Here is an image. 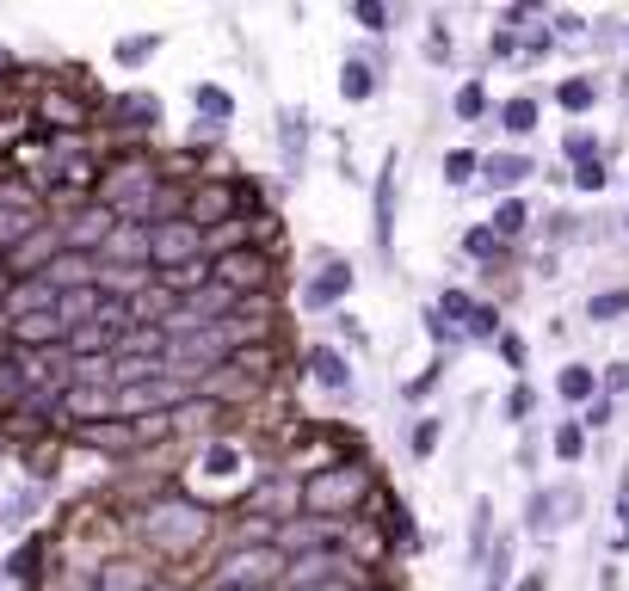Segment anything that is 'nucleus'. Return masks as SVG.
I'll list each match as a JSON object with an SVG mask.
<instances>
[{
  "mask_svg": "<svg viewBox=\"0 0 629 591\" xmlns=\"http://www.w3.org/2000/svg\"><path fill=\"white\" fill-rule=\"evenodd\" d=\"M216 284L235 289L242 303H266V289H272V247H242V253H228V259H216Z\"/></svg>",
  "mask_w": 629,
  "mask_h": 591,
  "instance_id": "10",
  "label": "nucleus"
},
{
  "mask_svg": "<svg viewBox=\"0 0 629 591\" xmlns=\"http://www.w3.org/2000/svg\"><path fill=\"white\" fill-rule=\"evenodd\" d=\"M303 370H308V382H315L322 394H352V388H358V376H352L346 352H340V345H327V339H315V345L303 352Z\"/></svg>",
  "mask_w": 629,
  "mask_h": 591,
  "instance_id": "14",
  "label": "nucleus"
},
{
  "mask_svg": "<svg viewBox=\"0 0 629 591\" xmlns=\"http://www.w3.org/2000/svg\"><path fill=\"white\" fill-rule=\"evenodd\" d=\"M56 315H62V327L75 333V327H87V321L99 315V284H87V289H68V296H56Z\"/></svg>",
  "mask_w": 629,
  "mask_h": 591,
  "instance_id": "33",
  "label": "nucleus"
},
{
  "mask_svg": "<svg viewBox=\"0 0 629 591\" xmlns=\"http://www.w3.org/2000/svg\"><path fill=\"white\" fill-rule=\"evenodd\" d=\"M512 591H549V579H543V573H524V579H519V585H512Z\"/></svg>",
  "mask_w": 629,
  "mask_h": 591,
  "instance_id": "60",
  "label": "nucleus"
},
{
  "mask_svg": "<svg viewBox=\"0 0 629 591\" xmlns=\"http://www.w3.org/2000/svg\"><path fill=\"white\" fill-rule=\"evenodd\" d=\"M68 357H75V364H81V357H118V333L111 327H99V321H87V327H75L68 333V345H62Z\"/></svg>",
  "mask_w": 629,
  "mask_h": 591,
  "instance_id": "30",
  "label": "nucleus"
},
{
  "mask_svg": "<svg viewBox=\"0 0 629 591\" xmlns=\"http://www.w3.org/2000/svg\"><path fill=\"white\" fill-rule=\"evenodd\" d=\"M38 486H26V493H19V500L13 505H7V512H0V524H7V530H26V518H38Z\"/></svg>",
  "mask_w": 629,
  "mask_h": 591,
  "instance_id": "49",
  "label": "nucleus"
},
{
  "mask_svg": "<svg viewBox=\"0 0 629 591\" xmlns=\"http://www.w3.org/2000/svg\"><path fill=\"white\" fill-rule=\"evenodd\" d=\"M531 407H537V388L531 382H512V394H507V420H531Z\"/></svg>",
  "mask_w": 629,
  "mask_h": 591,
  "instance_id": "51",
  "label": "nucleus"
},
{
  "mask_svg": "<svg viewBox=\"0 0 629 591\" xmlns=\"http://www.w3.org/2000/svg\"><path fill=\"white\" fill-rule=\"evenodd\" d=\"M352 284H358L352 259H340V253H322V259H315V272L303 277V308H308V315H334V308L352 296Z\"/></svg>",
  "mask_w": 629,
  "mask_h": 591,
  "instance_id": "9",
  "label": "nucleus"
},
{
  "mask_svg": "<svg viewBox=\"0 0 629 591\" xmlns=\"http://www.w3.org/2000/svg\"><path fill=\"white\" fill-rule=\"evenodd\" d=\"M549 450H556V462H580V456H587V425L562 420V425H556V437H549Z\"/></svg>",
  "mask_w": 629,
  "mask_h": 591,
  "instance_id": "41",
  "label": "nucleus"
},
{
  "mask_svg": "<svg viewBox=\"0 0 629 591\" xmlns=\"http://www.w3.org/2000/svg\"><path fill=\"white\" fill-rule=\"evenodd\" d=\"M500 130L507 136H531L537 130V99L531 92H512L507 106H500Z\"/></svg>",
  "mask_w": 629,
  "mask_h": 591,
  "instance_id": "39",
  "label": "nucleus"
},
{
  "mask_svg": "<svg viewBox=\"0 0 629 591\" xmlns=\"http://www.w3.org/2000/svg\"><path fill=\"white\" fill-rule=\"evenodd\" d=\"M242 216V179H198L191 185V204H186V223H198L204 235L223 223Z\"/></svg>",
  "mask_w": 629,
  "mask_h": 591,
  "instance_id": "12",
  "label": "nucleus"
},
{
  "mask_svg": "<svg viewBox=\"0 0 629 591\" xmlns=\"http://www.w3.org/2000/svg\"><path fill=\"white\" fill-rule=\"evenodd\" d=\"M99 124H111L118 136H130L136 148L148 142V136L161 130V99L148 87H130V92H111L106 106H99Z\"/></svg>",
  "mask_w": 629,
  "mask_h": 591,
  "instance_id": "8",
  "label": "nucleus"
},
{
  "mask_svg": "<svg viewBox=\"0 0 629 591\" xmlns=\"http://www.w3.org/2000/svg\"><path fill=\"white\" fill-rule=\"evenodd\" d=\"M19 75H26V62H19V56L7 50V43H0V80H19Z\"/></svg>",
  "mask_w": 629,
  "mask_h": 591,
  "instance_id": "59",
  "label": "nucleus"
},
{
  "mask_svg": "<svg viewBox=\"0 0 629 591\" xmlns=\"http://www.w3.org/2000/svg\"><path fill=\"white\" fill-rule=\"evenodd\" d=\"M562 155H568V167H587V160H599V136H592V130H568L562 136Z\"/></svg>",
  "mask_w": 629,
  "mask_h": 591,
  "instance_id": "47",
  "label": "nucleus"
},
{
  "mask_svg": "<svg viewBox=\"0 0 629 591\" xmlns=\"http://www.w3.org/2000/svg\"><path fill=\"white\" fill-rule=\"evenodd\" d=\"M43 308H56V289H50V277H19V284H13V296H7V315H0V321L43 315Z\"/></svg>",
  "mask_w": 629,
  "mask_h": 591,
  "instance_id": "27",
  "label": "nucleus"
},
{
  "mask_svg": "<svg viewBox=\"0 0 629 591\" xmlns=\"http://www.w3.org/2000/svg\"><path fill=\"white\" fill-rule=\"evenodd\" d=\"M500 308L494 303H475V315H469V327H463V339H500Z\"/></svg>",
  "mask_w": 629,
  "mask_h": 591,
  "instance_id": "46",
  "label": "nucleus"
},
{
  "mask_svg": "<svg viewBox=\"0 0 629 591\" xmlns=\"http://www.w3.org/2000/svg\"><path fill=\"white\" fill-rule=\"evenodd\" d=\"M494 554V505L475 500V518H469V567H488Z\"/></svg>",
  "mask_w": 629,
  "mask_h": 591,
  "instance_id": "34",
  "label": "nucleus"
},
{
  "mask_svg": "<svg viewBox=\"0 0 629 591\" xmlns=\"http://www.w3.org/2000/svg\"><path fill=\"white\" fill-rule=\"evenodd\" d=\"M439 437H444V425L432 420V413H426V420H414V432H407V456H414V462H426L432 450H439Z\"/></svg>",
  "mask_w": 629,
  "mask_h": 591,
  "instance_id": "44",
  "label": "nucleus"
},
{
  "mask_svg": "<svg viewBox=\"0 0 629 591\" xmlns=\"http://www.w3.org/2000/svg\"><path fill=\"white\" fill-rule=\"evenodd\" d=\"M43 554H50V542H43V536H19V549L7 554L0 579H19V585H38V579H43Z\"/></svg>",
  "mask_w": 629,
  "mask_h": 591,
  "instance_id": "26",
  "label": "nucleus"
},
{
  "mask_svg": "<svg viewBox=\"0 0 629 591\" xmlns=\"http://www.w3.org/2000/svg\"><path fill=\"white\" fill-rule=\"evenodd\" d=\"M556 106H562L568 118H587V111L599 106V80L592 75H568L562 87H556Z\"/></svg>",
  "mask_w": 629,
  "mask_h": 591,
  "instance_id": "32",
  "label": "nucleus"
},
{
  "mask_svg": "<svg viewBox=\"0 0 629 591\" xmlns=\"http://www.w3.org/2000/svg\"><path fill=\"white\" fill-rule=\"evenodd\" d=\"M210 585L223 591H278L284 585V554L278 549H223L210 567Z\"/></svg>",
  "mask_w": 629,
  "mask_h": 591,
  "instance_id": "4",
  "label": "nucleus"
},
{
  "mask_svg": "<svg viewBox=\"0 0 629 591\" xmlns=\"http://www.w3.org/2000/svg\"><path fill=\"white\" fill-rule=\"evenodd\" d=\"M352 19H358L364 31H376V38H383V31H389V19H395V13H389L383 0H352Z\"/></svg>",
  "mask_w": 629,
  "mask_h": 591,
  "instance_id": "48",
  "label": "nucleus"
},
{
  "mask_svg": "<svg viewBox=\"0 0 629 591\" xmlns=\"http://www.w3.org/2000/svg\"><path fill=\"white\" fill-rule=\"evenodd\" d=\"M191 382L179 376H155V382H130V388H118V420H161V413H179L191 401Z\"/></svg>",
  "mask_w": 629,
  "mask_h": 591,
  "instance_id": "7",
  "label": "nucleus"
},
{
  "mask_svg": "<svg viewBox=\"0 0 629 591\" xmlns=\"http://www.w3.org/2000/svg\"><path fill=\"white\" fill-rule=\"evenodd\" d=\"M99 106H106V99H81V92L50 87V92L31 99V130L38 136H81L87 124H99Z\"/></svg>",
  "mask_w": 629,
  "mask_h": 591,
  "instance_id": "5",
  "label": "nucleus"
},
{
  "mask_svg": "<svg viewBox=\"0 0 629 591\" xmlns=\"http://www.w3.org/2000/svg\"><path fill=\"white\" fill-rule=\"evenodd\" d=\"M599 370L587 364H562V376H556V401H568V407H592L599 401Z\"/></svg>",
  "mask_w": 629,
  "mask_h": 591,
  "instance_id": "28",
  "label": "nucleus"
},
{
  "mask_svg": "<svg viewBox=\"0 0 629 591\" xmlns=\"http://www.w3.org/2000/svg\"><path fill=\"white\" fill-rule=\"evenodd\" d=\"M488 228H494L500 240H519L524 228H531V204H524V197H500L494 216H488Z\"/></svg>",
  "mask_w": 629,
  "mask_h": 591,
  "instance_id": "36",
  "label": "nucleus"
},
{
  "mask_svg": "<svg viewBox=\"0 0 629 591\" xmlns=\"http://www.w3.org/2000/svg\"><path fill=\"white\" fill-rule=\"evenodd\" d=\"M94 272H99V259H94V253L62 247V259H56L43 277H50V289H56V296H68V289H87V284H94Z\"/></svg>",
  "mask_w": 629,
  "mask_h": 591,
  "instance_id": "24",
  "label": "nucleus"
},
{
  "mask_svg": "<svg viewBox=\"0 0 629 591\" xmlns=\"http://www.w3.org/2000/svg\"><path fill=\"white\" fill-rule=\"evenodd\" d=\"M629 315V289H599L587 296V321H623Z\"/></svg>",
  "mask_w": 629,
  "mask_h": 591,
  "instance_id": "43",
  "label": "nucleus"
},
{
  "mask_svg": "<svg viewBox=\"0 0 629 591\" xmlns=\"http://www.w3.org/2000/svg\"><path fill=\"white\" fill-rule=\"evenodd\" d=\"M186 204H191V185L179 179V173H167L155 191H148V204H142V216L136 223H148V228H167V223H186Z\"/></svg>",
  "mask_w": 629,
  "mask_h": 591,
  "instance_id": "19",
  "label": "nucleus"
},
{
  "mask_svg": "<svg viewBox=\"0 0 629 591\" xmlns=\"http://www.w3.org/2000/svg\"><path fill=\"white\" fill-rule=\"evenodd\" d=\"M439 315L451 321L456 333H463V327H469V315H475V296H469V289H456V284H451V289H439Z\"/></svg>",
  "mask_w": 629,
  "mask_h": 591,
  "instance_id": "42",
  "label": "nucleus"
},
{
  "mask_svg": "<svg viewBox=\"0 0 629 591\" xmlns=\"http://www.w3.org/2000/svg\"><path fill=\"white\" fill-rule=\"evenodd\" d=\"M278 130H284V167H303V148H308V118L303 111H278Z\"/></svg>",
  "mask_w": 629,
  "mask_h": 591,
  "instance_id": "40",
  "label": "nucleus"
},
{
  "mask_svg": "<svg viewBox=\"0 0 629 591\" xmlns=\"http://www.w3.org/2000/svg\"><path fill=\"white\" fill-rule=\"evenodd\" d=\"M148 585H155V567L130 561V554H111V561H99V573H94V591H148Z\"/></svg>",
  "mask_w": 629,
  "mask_h": 591,
  "instance_id": "22",
  "label": "nucleus"
},
{
  "mask_svg": "<svg viewBox=\"0 0 629 591\" xmlns=\"http://www.w3.org/2000/svg\"><path fill=\"white\" fill-rule=\"evenodd\" d=\"M161 31H124V38L118 43H111V62H118V68H130V75H136V68H148V62H155V56H161Z\"/></svg>",
  "mask_w": 629,
  "mask_h": 591,
  "instance_id": "29",
  "label": "nucleus"
},
{
  "mask_svg": "<svg viewBox=\"0 0 629 591\" xmlns=\"http://www.w3.org/2000/svg\"><path fill=\"white\" fill-rule=\"evenodd\" d=\"M580 425H587V432H605V425H611V394H599L592 407H580Z\"/></svg>",
  "mask_w": 629,
  "mask_h": 591,
  "instance_id": "55",
  "label": "nucleus"
},
{
  "mask_svg": "<svg viewBox=\"0 0 629 591\" xmlns=\"http://www.w3.org/2000/svg\"><path fill=\"white\" fill-rule=\"evenodd\" d=\"M488 56H494V62H512V56H519V38H512V31H494V50Z\"/></svg>",
  "mask_w": 629,
  "mask_h": 591,
  "instance_id": "58",
  "label": "nucleus"
},
{
  "mask_svg": "<svg viewBox=\"0 0 629 591\" xmlns=\"http://www.w3.org/2000/svg\"><path fill=\"white\" fill-rule=\"evenodd\" d=\"M68 437L81 450H99V456H136V425L130 420H87V425H68Z\"/></svg>",
  "mask_w": 629,
  "mask_h": 591,
  "instance_id": "16",
  "label": "nucleus"
},
{
  "mask_svg": "<svg viewBox=\"0 0 629 591\" xmlns=\"http://www.w3.org/2000/svg\"><path fill=\"white\" fill-rule=\"evenodd\" d=\"M599 388H605V394H629V364H611V370L599 376Z\"/></svg>",
  "mask_w": 629,
  "mask_h": 591,
  "instance_id": "57",
  "label": "nucleus"
},
{
  "mask_svg": "<svg viewBox=\"0 0 629 591\" xmlns=\"http://www.w3.org/2000/svg\"><path fill=\"white\" fill-rule=\"evenodd\" d=\"M371 493H376L371 462L364 456H340V462H327V469H315L303 481V512L327 518V524H352V512H364Z\"/></svg>",
  "mask_w": 629,
  "mask_h": 591,
  "instance_id": "2",
  "label": "nucleus"
},
{
  "mask_svg": "<svg viewBox=\"0 0 629 591\" xmlns=\"http://www.w3.org/2000/svg\"><path fill=\"white\" fill-rule=\"evenodd\" d=\"M494 345H500V357H507V364H512V370H519V376H524V364H531V345H524V339H519V333H512V327L500 333Z\"/></svg>",
  "mask_w": 629,
  "mask_h": 591,
  "instance_id": "52",
  "label": "nucleus"
},
{
  "mask_svg": "<svg viewBox=\"0 0 629 591\" xmlns=\"http://www.w3.org/2000/svg\"><path fill=\"white\" fill-rule=\"evenodd\" d=\"M167 352H174V333H167L161 321H136L118 339V357H167Z\"/></svg>",
  "mask_w": 629,
  "mask_h": 591,
  "instance_id": "25",
  "label": "nucleus"
},
{
  "mask_svg": "<svg viewBox=\"0 0 629 591\" xmlns=\"http://www.w3.org/2000/svg\"><path fill=\"white\" fill-rule=\"evenodd\" d=\"M463 253L475 265H500V259H507V240H500L488 223H475V228H463Z\"/></svg>",
  "mask_w": 629,
  "mask_h": 591,
  "instance_id": "37",
  "label": "nucleus"
},
{
  "mask_svg": "<svg viewBox=\"0 0 629 591\" xmlns=\"http://www.w3.org/2000/svg\"><path fill=\"white\" fill-rule=\"evenodd\" d=\"M439 173H444V185H475L482 179V155L475 148H444Z\"/></svg>",
  "mask_w": 629,
  "mask_h": 591,
  "instance_id": "38",
  "label": "nucleus"
},
{
  "mask_svg": "<svg viewBox=\"0 0 629 591\" xmlns=\"http://www.w3.org/2000/svg\"><path fill=\"white\" fill-rule=\"evenodd\" d=\"M574 191H605V160H587V167H574Z\"/></svg>",
  "mask_w": 629,
  "mask_h": 591,
  "instance_id": "56",
  "label": "nucleus"
},
{
  "mask_svg": "<svg viewBox=\"0 0 629 591\" xmlns=\"http://www.w3.org/2000/svg\"><path fill=\"white\" fill-rule=\"evenodd\" d=\"M0 272H7V253H0Z\"/></svg>",
  "mask_w": 629,
  "mask_h": 591,
  "instance_id": "61",
  "label": "nucleus"
},
{
  "mask_svg": "<svg viewBox=\"0 0 629 591\" xmlns=\"http://www.w3.org/2000/svg\"><path fill=\"white\" fill-rule=\"evenodd\" d=\"M167 179V167L148 148H136V142H118V148H106V173H99V204L106 210H118V216H142V204H148V191Z\"/></svg>",
  "mask_w": 629,
  "mask_h": 591,
  "instance_id": "3",
  "label": "nucleus"
},
{
  "mask_svg": "<svg viewBox=\"0 0 629 591\" xmlns=\"http://www.w3.org/2000/svg\"><path fill=\"white\" fill-rule=\"evenodd\" d=\"M106 265H124V272H148V223H136V216H124L118 228H111L106 253H99Z\"/></svg>",
  "mask_w": 629,
  "mask_h": 591,
  "instance_id": "20",
  "label": "nucleus"
},
{
  "mask_svg": "<svg viewBox=\"0 0 629 591\" xmlns=\"http://www.w3.org/2000/svg\"><path fill=\"white\" fill-rule=\"evenodd\" d=\"M0 585H7V579H0Z\"/></svg>",
  "mask_w": 629,
  "mask_h": 591,
  "instance_id": "62",
  "label": "nucleus"
},
{
  "mask_svg": "<svg viewBox=\"0 0 629 591\" xmlns=\"http://www.w3.org/2000/svg\"><path fill=\"white\" fill-rule=\"evenodd\" d=\"M136 536H142L148 554H198L204 542L216 536V505L186 493V486H161L155 500L136 505Z\"/></svg>",
  "mask_w": 629,
  "mask_h": 591,
  "instance_id": "1",
  "label": "nucleus"
},
{
  "mask_svg": "<svg viewBox=\"0 0 629 591\" xmlns=\"http://www.w3.org/2000/svg\"><path fill=\"white\" fill-rule=\"evenodd\" d=\"M488 111H494V99H488L482 80H463V87L451 92V118H456V124H482Z\"/></svg>",
  "mask_w": 629,
  "mask_h": 591,
  "instance_id": "35",
  "label": "nucleus"
},
{
  "mask_svg": "<svg viewBox=\"0 0 629 591\" xmlns=\"http://www.w3.org/2000/svg\"><path fill=\"white\" fill-rule=\"evenodd\" d=\"M451 56H456V50H451V31H444V19H439V13H432V43H426V62H439V68H444Z\"/></svg>",
  "mask_w": 629,
  "mask_h": 591,
  "instance_id": "53",
  "label": "nucleus"
},
{
  "mask_svg": "<svg viewBox=\"0 0 629 591\" xmlns=\"http://www.w3.org/2000/svg\"><path fill=\"white\" fill-rule=\"evenodd\" d=\"M7 345H13L19 357L26 352H56V345H68V327H62L56 308H43V315H19V321H7Z\"/></svg>",
  "mask_w": 629,
  "mask_h": 591,
  "instance_id": "15",
  "label": "nucleus"
},
{
  "mask_svg": "<svg viewBox=\"0 0 629 591\" xmlns=\"http://www.w3.org/2000/svg\"><path fill=\"white\" fill-rule=\"evenodd\" d=\"M62 247H68V240H62V228H56V223H43L38 235H26L13 253H7V277H13V284H19V277H43L56 259H62Z\"/></svg>",
  "mask_w": 629,
  "mask_h": 591,
  "instance_id": "13",
  "label": "nucleus"
},
{
  "mask_svg": "<svg viewBox=\"0 0 629 591\" xmlns=\"http://www.w3.org/2000/svg\"><path fill=\"white\" fill-rule=\"evenodd\" d=\"M537 173V160L531 155H519V148H500V155H482V179H488V191H500V197H519V185Z\"/></svg>",
  "mask_w": 629,
  "mask_h": 591,
  "instance_id": "21",
  "label": "nucleus"
},
{
  "mask_svg": "<svg viewBox=\"0 0 629 591\" xmlns=\"http://www.w3.org/2000/svg\"><path fill=\"white\" fill-rule=\"evenodd\" d=\"M376 87H383V62H376L371 50H352L346 62H340V99H346V106H371Z\"/></svg>",
  "mask_w": 629,
  "mask_h": 591,
  "instance_id": "18",
  "label": "nucleus"
},
{
  "mask_svg": "<svg viewBox=\"0 0 629 591\" xmlns=\"http://www.w3.org/2000/svg\"><path fill=\"white\" fill-rule=\"evenodd\" d=\"M519 50H524V62H543V56H556V31H549V26H543V31H531V38H524Z\"/></svg>",
  "mask_w": 629,
  "mask_h": 591,
  "instance_id": "54",
  "label": "nucleus"
},
{
  "mask_svg": "<svg viewBox=\"0 0 629 591\" xmlns=\"http://www.w3.org/2000/svg\"><path fill=\"white\" fill-rule=\"evenodd\" d=\"M371 240H376V259H395V160H383L376 173V197H371Z\"/></svg>",
  "mask_w": 629,
  "mask_h": 591,
  "instance_id": "17",
  "label": "nucleus"
},
{
  "mask_svg": "<svg viewBox=\"0 0 629 591\" xmlns=\"http://www.w3.org/2000/svg\"><path fill=\"white\" fill-rule=\"evenodd\" d=\"M420 321H426V333H432V345H439V352H456V345H463V333H456L451 321L439 315V308H426Z\"/></svg>",
  "mask_w": 629,
  "mask_h": 591,
  "instance_id": "50",
  "label": "nucleus"
},
{
  "mask_svg": "<svg viewBox=\"0 0 629 591\" xmlns=\"http://www.w3.org/2000/svg\"><path fill=\"white\" fill-rule=\"evenodd\" d=\"M204 259V228L198 223H167V228H148V272L167 277L179 265Z\"/></svg>",
  "mask_w": 629,
  "mask_h": 591,
  "instance_id": "11",
  "label": "nucleus"
},
{
  "mask_svg": "<svg viewBox=\"0 0 629 591\" xmlns=\"http://www.w3.org/2000/svg\"><path fill=\"white\" fill-rule=\"evenodd\" d=\"M50 223L62 228V240H68L75 253H94V259H99V253H106V240H111V228H118L124 216H118V210H106L99 197H81V204H68V210H56Z\"/></svg>",
  "mask_w": 629,
  "mask_h": 591,
  "instance_id": "6",
  "label": "nucleus"
},
{
  "mask_svg": "<svg viewBox=\"0 0 629 591\" xmlns=\"http://www.w3.org/2000/svg\"><path fill=\"white\" fill-rule=\"evenodd\" d=\"M191 111H198L204 130H228V124H235V92H228L223 80H198V87H191Z\"/></svg>",
  "mask_w": 629,
  "mask_h": 591,
  "instance_id": "23",
  "label": "nucleus"
},
{
  "mask_svg": "<svg viewBox=\"0 0 629 591\" xmlns=\"http://www.w3.org/2000/svg\"><path fill=\"white\" fill-rule=\"evenodd\" d=\"M512 579V536H494V554H488V591H507Z\"/></svg>",
  "mask_w": 629,
  "mask_h": 591,
  "instance_id": "45",
  "label": "nucleus"
},
{
  "mask_svg": "<svg viewBox=\"0 0 629 591\" xmlns=\"http://www.w3.org/2000/svg\"><path fill=\"white\" fill-rule=\"evenodd\" d=\"M50 223V210H19V204H0V253H13L26 235H38V228Z\"/></svg>",
  "mask_w": 629,
  "mask_h": 591,
  "instance_id": "31",
  "label": "nucleus"
}]
</instances>
